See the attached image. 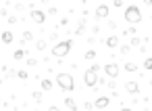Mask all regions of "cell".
Here are the masks:
<instances>
[{"instance_id": "1", "label": "cell", "mask_w": 152, "mask_h": 111, "mask_svg": "<svg viewBox=\"0 0 152 111\" xmlns=\"http://www.w3.org/2000/svg\"><path fill=\"white\" fill-rule=\"evenodd\" d=\"M56 86H58L63 92H71V90H75V80H73L71 73L61 71V73H56Z\"/></svg>"}, {"instance_id": "2", "label": "cell", "mask_w": 152, "mask_h": 111, "mask_svg": "<svg viewBox=\"0 0 152 111\" xmlns=\"http://www.w3.org/2000/svg\"><path fill=\"white\" fill-rule=\"evenodd\" d=\"M123 19H125L127 23H131V25L140 23V21H142V11H140V7H135V4L127 7L125 13H123Z\"/></svg>"}, {"instance_id": "3", "label": "cell", "mask_w": 152, "mask_h": 111, "mask_svg": "<svg viewBox=\"0 0 152 111\" xmlns=\"http://www.w3.org/2000/svg\"><path fill=\"white\" fill-rule=\"evenodd\" d=\"M71 48H73V42H71V40L56 42V44H54V48H52V57H56V59H63V57H67V55L71 53Z\"/></svg>"}, {"instance_id": "4", "label": "cell", "mask_w": 152, "mask_h": 111, "mask_svg": "<svg viewBox=\"0 0 152 111\" xmlns=\"http://www.w3.org/2000/svg\"><path fill=\"white\" fill-rule=\"evenodd\" d=\"M83 82H86L88 88H96V84H98V73L92 71V69H88V71L83 73Z\"/></svg>"}, {"instance_id": "5", "label": "cell", "mask_w": 152, "mask_h": 111, "mask_svg": "<svg viewBox=\"0 0 152 111\" xmlns=\"http://www.w3.org/2000/svg\"><path fill=\"white\" fill-rule=\"evenodd\" d=\"M108 13H110L108 4H98L96 11H94V17H96L98 21H102V19H108Z\"/></svg>"}, {"instance_id": "6", "label": "cell", "mask_w": 152, "mask_h": 111, "mask_svg": "<svg viewBox=\"0 0 152 111\" xmlns=\"http://www.w3.org/2000/svg\"><path fill=\"white\" fill-rule=\"evenodd\" d=\"M104 73H106L108 78H113V80H115V78L121 73V67H119L117 63H106V65H104Z\"/></svg>"}, {"instance_id": "7", "label": "cell", "mask_w": 152, "mask_h": 111, "mask_svg": "<svg viewBox=\"0 0 152 111\" xmlns=\"http://www.w3.org/2000/svg\"><path fill=\"white\" fill-rule=\"evenodd\" d=\"M29 17H31V21H34V23H38V25H42V23L46 21V13H44V11H38V9H34Z\"/></svg>"}, {"instance_id": "8", "label": "cell", "mask_w": 152, "mask_h": 111, "mask_svg": "<svg viewBox=\"0 0 152 111\" xmlns=\"http://www.w3.org/2000/svg\"><path fill=\"white\" fill-rule=\"evenodd\" d=\"M125 90H127L129 94H137V92H140V84L133 82V80H129V82H125Z\"/></svg>"}, {"instance_id": "9", "label": "cell", "mask_w": 152, "mask_h": 111, "mask_svg": "<svg viewBox=\"0 0 152 111\" xmlns=\"http://www.w3.org/2000/svg\"><path fill=\"white\" fill-rule=\"evenodd\" d=\"M108 103H110V98H106V96H98V98L94 101V107H96V109H104V107H108Z\"/></svg>"}, {"instance_id": "10", "label": "cell", "mask_w": 152, "mask_h": 111, "mask_svg": "<svg viewBox=\"0 0 152 111\" xmlns=\"http://www.w3.org/2000/svg\"><path fill=\"white\" fill-rule=\"evenodd\" d=\"M106 46L108 48H117L119 46V36H108L106 38Z\"/></svg>"}, {"instance_id": "11", "label": "cell", "mask_w": 152, "mask_h": 111, "mask_svg": "<svg viewBox=\"0 0 152 111\" xmlns=\"http://www.w3.org/2000/svg\"><path fill=\"white\" fill-rule=\"evenodd\" d=\"M13 38H15V36H13V32H2V34H0V40H2L4 44H11V42H13Z\"/></svg>"}, {"instance_id": "12", "label": "cell", "mask_w": 152, "mask_h": 111, "mask_svg": "<svg viewBox=\"0 0 152 111\" xmlns=\"http://www.w3.org/2000/svg\"><path fill=\"white\" fill-rule=\"evenodd\" d=\"M40 86H42V90H46V92H48V90H52L54 82H52V80H48V78H44V80L40 82Z\"/></svg>"}, {"instance_id": "13", "label": "cell", "mask_w": 152, "mask_h": 111, "mask_svg": "<svg viewBox=\"0 0 152 111\" xmlns=\"http://www.w3.org/2000/svg\"><path fill=\"white\" fill-rule=\"evenodd\" d=\"M25 55H27V53H25V48H17V50L13 53V59H15V61H21Z\"/></svg>"}, {"instance_id": "14", "label": "cell", "mask_w": 152, "mask_h": 111, "mask_svg": "<svg viewBox=\"0 0 152 111\" xmlns=\"http://www.w3.org/2000/svg\"><path fill=\"white\" fill-rule=\"evenodd\" d=\"M65 107H67V109H71V111H77V103H75L73 98H69V96L65 98Z\"/></svg>"}, {"instance_id": "15", "label": "cell", "mask_w": 152, "mask_h": 111, "mask_svg": "<svg viewBox=\"0 0 152 111\" xmlns=\"http://www.w3.org/2000/svg\"><path fill=\"white\" fill-rule=\"evenodd\" d=\"M83 59H86V61H94V59H96V50H94V48L86 50V53H83Z\"/></svg>"}, {"instance_id": "16", "label": "cell", "mask_w": 152, "mask_h": 111, "mask_svg": "<svg viewBox=\"0 0 152 111\" xmlns=\"http://www.w3.org/2000/svg\"><path fill=\"white\" fill-rule=\"evenodd\" d=\"M123 69H125V71H129V73H133V71H137V65L129 61V63H125V65H123Z\"/></svg>"}, {"instance_id": "17", "label": "cell", "mask_w": 152, "mask_h": 111, "mask_svg": "<svg viewBox=\"0 0 152 111\" xmlns=\"http://www.w3.org/2000/svg\"><path fill=\"white\" fill-rule=\"evenodd\" d=\"M34 40V34L31 32H23V38H21V42L25 44V42H31Z\"/></svg>"}, {"instance_id": "18", "label": "cell", "mask_w": 152, "mask_h": 111, "mask_svg": "<svg viewBox=\"0 0 152 111\" xmlns=\"http://www.w3.org/2000/svg\"><path fill=\"white\" fill-rule=\"evenodd\" d=\"M83 30H86V21L81 19V21H79V25H77V30H75V34H77V36H81V34H83Z\"/></svg>"}, {"instance_id": "19", "label": "cell", "mask_w": 152, "mask_h": 111, "mask_svg": "<svg viewBox=\"0 0 152 111\" xmlns=\"http://www.w3.org/2000/svg\"><path fill=\"white\" fill-rule=\"evenodd\" d=\"M36 50H40V53L46 50V40H38V42H36Z\"/></svg>"}, {"instance_id": "20", "label": "cell", "mask_w": 152, "mask_h": 111, "mask_svg": "<svg viewBox=\"0 0 152 111\" xmlns=\"http://www.w3.org/2000/svg\"><path fill=\"white\" fill-rule=\"evenodd\" d=\"M144 69H146V71H152V57H148V59L144 61Z\"/></svg>"}, {"instance_id": "21", "label": "cell", "mask_w": 152, "mask_h": 111, "mask_svg": "<svg viewBox=\"0 0 152 111\" xmlns=\"http://www.w3.org/2000/svg\"><path fill=\"white\" fill-rule=\"evenodd\" d=\"M31 98H34L36 103H42V92H38V90H36V92H31Z\"/></svg>"}, {"instance_id": "22", "label": "cell", "mask_w": 152, "mask_h": 111, "mask_svg": "<svg viewBox=\"0 0 152 111\" xmlns=\"http://www.w3.org/2000/svg\"><path fill=\"white\" fill-rule=\"evenodd\" d=\"M17 78H19V80H27L29 75H27V71H23V69H21V71H17Z\"/></svg>"}, {"instance_id": "23", "label": "cell", "mask_w": 152, "mask_h": 111, "mask_svg": "<svg viewBox=\"0 0 152 111\" xmlns=\"http://www.w3.org/2000/svg\"><path fill=\"white\" fill-rule=\"evenodd\" d=\"M123 34H125V36H133V34H135V27L131 25V27H127V30H125Z\"/></svg>"}, {"instance_id": "24", "label": "cell", "mask_w": 152, "mask_h": 111, "mask_svg": "<svg viewBox=\"0 0 152 111\" xmlns=\"http://www.w3.org/2000/svg\"><path fill=\"white\" fill-rule=\"evenodd\" d=\"M129 50H131V46H129V44H123V46H121V55H127Z\"/></svg>"}, {"instance_id": "25", "label": "cell", "mask_w": 152, "mask_h": 111, "mask_svg": "<svg viewBox=\"0 0 152 111\" xmlns=\"http://www.w3.org/2000/svg\"><path fill=\"white\" fill-rule=\"evenodd\" d=\"M129 46H140V38H137V36H133V38H131V44H129Z\"/></svg>"}, {"instance_id": "26", "label": "cell", "mask_w": 152, "mask_h": 111, "mask_svg": "<svg viewBox=\"0 0 152 111\" xmlns=\"http://www.w3.org/2000/svg\"><path fill=\"white\" fill-rule=\"evenodd\" d=\"M50 40H52V42H58V32H52V34H50Z\"/></svg>"}, {"instance_id": "27", "label": "cell", "mask_w": 152, "mask_h": 111, "mask_svg": "<svg viewBox=\"0 0 152 111\" xmlns=\"http://www.w3.org/2000/svg\"><path fill=\"white\" fill-rule=\"evenodd\" d=\"M27 65H31V67L38 65V59H27Z\"/></svg>"}, {"instance_id": "28", "label": "cell", "mask_w": 152, "mask_h": 111, "mask_svg": "<svg viewBox=\"0 0 152 111\" xmlns=\"http://www.w3.org/2000/svg\"><path fill=\"white\" fill-rule=\"evenodd\" d=\"M90 69H92V71H96V73H98V69H100V65H96V63H94V65H90Z\"/></svg>"}, {"instance_id": "29", "label": "cell", "mask_w": 152, "mask_h": 111, "mask_svg": "<svg viewBox=\"0 0 152 111\" xmlns=\"http://www.w3.org/2000/svg\"><path fill=\"white\" fill-rule=\"evenodd\" d=\"M48 111H61V109H58V107H54V105H52V107H48Z\"/></svg>"}, {"instance_id": "30", "label": "cell", "mask_w": 152, "mask_h": 111, "mask_svg": "<svg viewBox=\"0 0 152 111\" xmlns=\"http://www.w3.org/2000/svg\"><path fill=\"white\" fill-rule=\"evenodd\" d=\"M119 111H131V109H129V107H123V109H119Z\"/></svg>"}, {"instance_id": "31", "label": "cell", "mask_w": 152, "mask_h": 111, "mask_svg": "<svg viewBox=\"0 0 152 111\" xmlns=\"http://www.w3.org/2000/svg\"><path fill=\"white\" fill-rule=\"evenodd\" d=\"M36 111H38V109H36Z\"/></svg>"}]
</instances>
